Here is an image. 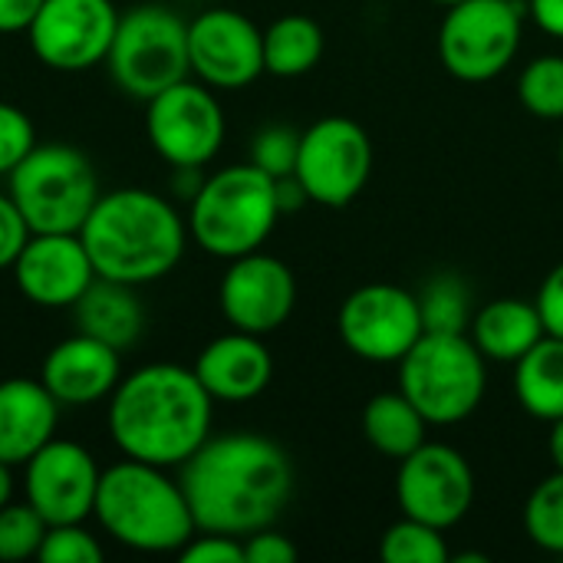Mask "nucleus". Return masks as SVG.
Here are the masks:
<instances>
[{
    "instance_id": "obj_22",
    "label": "nucleus",
    "mask_w": 563,
    "mask_h": 563,
    "mask_svg": "<svg viewBox=\"0 0 563 563\" xmlns=\"http://www.w3.org/2000/svg\"><path fill=\"white\" fill-rule=\"evenodd\" d=\"M468 336L482 350L485 360L518 363L538 340L548 336V330H544V320H541L534 300L498 297V300L485 303L482 310H475V317L468 323Z\"/></svg>"
},
{
    "instance_id": "obj_24",
    "label": "nucleus",
    "mask_w": 563,
    "mask_h": 563,
    "mask_svg": "<svg viewBox=\"0 0 563 563\" xmlns=\"http://www.w3.org/2000/svg\"><path fill=\"white\" fill-rule=\"evenodd\" d=\"M426 432H429V419L419 412V406L402 393H379L366 402L363 409V435L366 442L402 462L406 455H412L419 445H426Z\"/></svg>"
},
{
    "instance_id": "obj_7",
    "label": "nucleus",
    "mask_w": 563,
    "mask_h": 563,
    "mask_svg": "<svg viewBox=\"0 0 563 563\" xmlns=\"http://www.w3.org/2000/svg\"><path fill=\"white\" fill-rule=\"evenodd\" d=\"M485 363L468 333H422L399 360V389L419 406L429 426H455L485 399Z\"/></svg>"
},
{
    "instance_id": "obj_2",
    "label": "nucleus",
    "mask_w": 563,
    "mask_h": 563,
    "mask_svg": "<svg viewBox=\"0 0 563 563\" xmlns=\"http://www.w3.org/2000/svg\"><path fill=\"white\" fill-rule=\"evenodd\" d=\"M214 399L195 369L152 363L112 389L109 432L125 459L158 468H181L211 435Z\"/></svg>"
},
{
    "instance_id": "obj_5",
    "label": "nucleus",
    "mask_w": 563,
    "mask_h": 563,
    "mask_svg": "<svg viewBox=\"0 0 563 563\" xmlns=\"http://www.w3.org/2000/svg\"><path fill=\"white\" fill-rule=\"evenodd\" d=\"M280 205L274 178L257 165H231L205 178L191 198L188 228L198 247L214 257L234 261L241 254L261 251V244L277 228Z\"/></svg>"
},
{
    "instance_id": "obj_29",
    "label": "nucleus",
    "mask_w": 563,
    "mask_h": 563,
    "mask_svg": "<svg viewBox=\"0 0 563 563\" xmlns=\"http://www.w3.org/2000/svg\"><path fill=\"white\" fill-rule=\"evenodd\" d=\"M518 99L521 106L548 122L563 119V56L548 53L531 59L518 76Z\"/></svg>"
},
{
    "instance_id": "obj_12",
    "label": "nucleus",
    "mask_w": 563,
    "mask_h": 563,
    "mask_svg": "<svg viewBox=\"0 0 563 563\" xmlns=\"http://www.w3.org/2000/svg\"><path fill=\"white\" fill-rule=\"evenodd\" d=\"M343 346L366 363H399L426 333L419 297L396 284L353 290L336 317Z\"/></svg>"
},
{
    "instance_id": "obj_36",
    "label": "nucleus",
    "mask_w": 563,
    "mask_h": 563,
    "mask_svg": "<svg viewBox=\"0 0 563 563\" xmlns=\"http://www.w3.org/2000/svg\"><path fill=\"white\" fill-rule=\"evenodd\" d=\"M297 554V544L274 528H261L244 538V563H294Z\"/></svg>"
},
{
    "instance_id": "obj_4",
    "label": "nucleus",
    "mask_w": 563,
    "mask_h": 563,
    "mask_svg": "<svg viewBox=\"0 0 563 563\" xmlns=\"http://www.w3.org/2000/svg\"><path fill=\"white\" fill-rule=\"evenodd\" d=\"M92 515L109 538L142 554H178L198 534L181 485L139 459L102 472Z\"/></svg>"
},
{
    "instance_id": "obj_40",
    "label": "nucleus",
    "mask_w": 563,
    "mask_h": 563,
    "mask_svg": "<svg viewBox=\"0 0 563 563\" xmlns=\"http://www.w3.org/2000/svg\"><path fill=\"white\" fill-rule=\"evenodd\" d=\"M531 16L544 33L563 40V0H531Z\"/></svg>"
},
{
    "instance_id": "obj_13",
    "label": "nucleus",
    "mask_w": 563,
    "mask_h": 563,
    "mask_svg": "<svg viewBox=\"0 0 563 563\" xmlns=\"http://www.w3.org/2000/svg\"><path fill=\"white\" fill-rule=\"evenodd\" d=\"M396 501L406 518L449 531L472 511L475 472L459 449L445 442H426L399 462Z\"/></svg>"
},
{
    "instance_id": "obj_21",
    "label": "nucleus",
    "mask_w": 563,
    "mask_h": 563,
    "mask_svg": "<svg viewBox=\"0 0 563 563\" xmlns=\"http://www.w3.org/2000/svg\"><path fill=\"white\" fill-rule=\"evenodd\" d=\"M59 402L40 379L0 383V462L26 465L49 439H56Z\"/></svg>"
},
{
    "instance_id": "obj_14",
    "label": "nucleus",
    "mask_w": 563,
    "mask_h": 563,
    "mask_svg": "<svg viewBox=\"0 0 563 563\" xmlns=\"http://www.w3.org/2000/svg\"><path fill=\"white\" fill-rule=\"evenodd\" d=\"M119 10L112 0H43L26 26L33 56L59 73H82L106 63Z\"/></svg>"
},
{
    "instance_id": "obj_32",
    "label": "nucleus",
    "mask_w": 563,
    "mask_h": 563,
    "mask_svg": "<svg viewBox=\"0 0 563 563\" xmlns=\"http://www.w3.org/2000/svg\"><path fill=\"white\" fill-rule=\"evenodd\" d=\"M300 135L294 125H264L251 142V165H257L271 178H284L297 172Z\"/></svg>"
},
{
    "instance_id": "obj_6",
    "label": "nucleus",
    "mask_w": 563,
    "mask_h": 563,
    "mask_svg": "<svg viewBox=\"0 0 563 563\" xmlns=\"http://www.w3.org/2000/svg\"><path fill=\"white\" fill-rule=\"evenodd\" d=\"M7 178L30 234H79L102 195L92 162L63 142L33 145Z\"/></svg>"
},
{
    "instance_id": "obj_1",
    "label": "nucleus",
    "mask_w": 563,
    "mask_h": 563,
    "mask_svg": "<svg viewBox=\"0 0 563 563\" xmlns=\"http://www.w3.org/2000/svg\"><path fill=\"white\" fill-rule=\"evenodd\" d=\"M178 485L198 531L244 541L247 534L271 528L287 508L294 465L277 442L257 432L208 435V442L181 462Z\"/></svg>"
},
{
    "instance_id": "obj_35",
    "label": "nucleus",
    "mask_w": 563,
    "mask_h": 563,
    "mask_svg": "<svg viewBox=\"0 0 563 563\" xmlns=\"http://www.w3.org/2000/svg\"><path fill=\"white\" fill-rule=\"evenodd\" d=\"M178 558L185 563H244V541L241 538H231V534L198 531L178 551Z\"/></svg>"
},
{
    "instance_id": "obj_27",
    "label": "nucleus",
    "mask_w": 563,
    "mask_h": 563,
    "mask_svg": "<svg viewBox=\"0 0 563 563\" xmlns=\"http://www.w3.org/2000/svg\"><path fill=\"white\" fill-rule=\"evenodd\" d=\"M416 297H419L426 333H468L475 310H472V294L462 277L442 274L429 280L426 290Z\"/></svg>"
},
{
    "instance_id": "obj_20",
    "label": "nucleus",
    "mask_w": 563,
    "mask_h": 563,
    "mask_svg": "<svg viewBox=\"0 0 563 563\" xmlns=\"http://www.w3.org/2000/svg\"><path fill=\"white\" fill-rule=\"evenodd\" d=\"M195 376L208 389V396L218 402H247L257 399L271 379H274V356L264 346V336L231 330L218 340H211L198 360Z\"/></svg>"
},
{
    "instance_id": "obj_10",
    "label": "nucleus",
    "mask_w": 563,
    "mask_h": 563,
    "mask_svg": "<svg viewBox=\"0 0 563 563\" xmlns=\"http://www.w3.org/2000/svg\"><path fill=\"white\" fill-rule=\"evenodd\" d=\"M373 172V142L346 115H323L300 135L297 178L313 205L346 208L366 188Z\"/></svg>"
},
{
    "instance_id": "obj_34",
    "label": "nucleus",
    "mask_w": 563,
    "mask_h": 563,
    "mask_svg": "<svg viewBox=\"0 0 563 563\" xmlns=\"http://www.w3.org/2000/svg\"><path fill=\"white\" fill-rule=\"evenodd\" d=\"M36 145L33 122L23 109L0 102V175H10Z\"/></svg>"
},
{
    "instance_id": "obj_30",
    "label": "nucleus",
    "mask_w": 563,
    "mask_h": 563,
    "mask_svg": "<svg viewBox=\"0 0 563 563\" xmlns=\"http://www.w3.org/2000/svg\"><path fill=\"white\" fill-rule=\"evenodd\" d=\"M525 531L528 538L551 551L563 554V472L554 468V475H548L528 498L525 505Z\"/></svg>"
},
{
    "instance_id": "obj_44",
    "label": "nucleus",
    "mask_w": 563,
    "mask_h": 563,
    "mask_svg": "<svg viewBox=\"0 0 563 563\" xmlns=\"http://www.w3.org/2000/svg\"><path fill=\"white\" fill-rule=\"evenodd\" d=\"M435 3H442V7H452V3H459V0H435Z\"/></svg>"
},
{
    "instance_id": "obj_37",
    "label": "nucleus",
    "mask_w": 563,
    "mask_h": 563,
    "mask_svg": "<svg viewBox=\"0 0 563 563\" xmlns=\"http://www.w3.org/2000/svg\"><path fill=\"white\" fill-rule=\"evenodd\" d=\"M26 238H30V228H26L20 208L13 205L10 195H0V271L13 267V261L23 251Z\"/></svg>"
},
{
    "instance_id": "obj_38",
    "label": "nucleus",
    "mask_w": 563,
    "mask_h": 563,
    "mask_svg": "<svg viewBox=\"0 0 563 563\" xmlns=\"http://www.w3.org/2000/svg\"><path fill=\"white\" fill-rule=\"evenodd\" d=\"M534 303H538V313L544 320L548 336H561L563 340V261L544 277Z\"/></svg>"
},
{
    "instance_id": "obj_41",
    "label": "nucleus",
    "mask_w": 563,
    "mask_h": 563,
    "mask_svg": "<svg viewBox=\"0 0 563 563\" xmlns=\"http://www.w3.org/2000/svg\"><path fill=\"white\" fill-rule=\"evenodd\" d=\"M274 188H277V205H280V214H287V211H297V208H303V205L310 201L297 175L274 178Z\"/></svg>"
},
{
    "instance_id": "obj_16",
    "label": "nucleus",
    "mask_w": 563,
    "mask_h": 563,
    "mask_svg": "<svg viewBox=\"0 0 563 563\" xmlns=\"http://www.w3.org/2000/svg\"><path fill=\"white\" fill-rule=\"evenodd\" d=\"M221 313L234 330L267 336L280 330L297 303L294 271L264 251H251L231 261L218 287Z\"/></svg>"
},
{
    "instance_id": "obj_31",
    "label": "nucleus",
    "mask_w": 563,
    "mask_h": 563,
    "mask_svg": "<svg viewBox=\"0 0 563 563\" xmlns=\"http://www.w3.org/2000/svg\"><path fill=\"white\" fill-rule=\"evenodd\" d=\"M46 521L36 515L33 505H3L0 508V561L16 563L30 561L40 554V544L46 538Z\"/></svg>"
},
{
    "instance_id": "obj_18",
    "label": "nucleus",
    "mask_w": 563,
    "mask_h": 563,
    "mask_svg": "<svg viewBox=\"0 0 563 563\" xmlns=\"http://www.w3.org/2000/svg\"><path fill=\"white\" fill-rule=\"evenodd\" d=\"M20 294L36 307H73L99 277L79 234H30L13 261Z\"/></svg>"
},
{
    "instance_id": "obj_45",
    "label": "nucleus",
    "mask_w": 563,
    "mask_h": 563,
    "mask_svg": "<svg viewBox=\"0 0 563 563\" xmlns=\"http://www.w3.org/2000/svg\"><path fill=\"white\" fill-rule=\"evenodd\" d=\"M561 168H563V135H561Z\"/></svg>"
},
{
    "instance_id": "obj_9",
    "label": "nucleus",
    "mask_w": 563,
    "mask_h": 563,
    "mask_svg": "<svg viewBox=\"0 0 563 563\" xmlns=\"http://www.w3.org/2000/svg\"><path fill=\"white\" fill-rule=\"evenodd\" d=\"M525 36L521 10L511 0H459L439 26V59L462 82L501 76Z\"/></svg>"
},
{
    "instance_id": "obj_17",
    "label": "nucleus",
    "mask_w": 563,
    "mask_h": 563,
    "mask_svg": "<svg viewBox=\"0 0 563 563\" xmlns=\"http://www.w3.org/2000/svg\"><path fill=\"white\" fill-rule=\"evenodd\" d=\"M191 73L214 89H241L264 73V30L238 10H205L188 23Z\"/></svg>"
},
{
    "instance_id": "obj_26",
    "label": "nucleus",
    "mask_w": 563,
    "mask_h": 563,
    "mask_svg": "<svg viewBox=\"0 0 563 563\" xmlns=\"http://www.w3.org/2000/svg\"><path fill=\"white\" fill-rule=\"evenodd\" d=\"M327 49V36L313 16L287 13L264 30V73L294 79L310 73Z\"/></svg>"
},
{
    "instance_id": "obj_25",
    "label": "nucleus",
    "mask_w": 563,
    "mask_h": 563,
    "mask_svg": "<svg viewBox=\"0 0 563 563\" xmlns=\"http://www.w3.org/2000/svg\"><path fill=\"white\" fill-rule=\"evenodd\" d=\"M515 393L528 416L554 422L563 416V340L544 336L515 363Z\"/></svg>"
},
{
    "instance_id": "obj_15",
    "label": "nucleus",
    "mask_w": 563,
    "mask_h": 563,
    "mask_svg": "<svg viewBox=\"0 0 563 563\" xmlns=\"http://www.w3.org/2000/svg\"><path fill=\"white\" fill-rule=\"evenodd\" d=\"M99 478L102 472L82 445L49 439L23 465L26 505H33L46 525H82L96 508Z\"/></svg>"
},
{
    "instance_id": "obj_33",
    "label": "nucleus",
    "mask_w": 563,
    "mask_h": 563,
    "mask_svg": "<svg viewBox=\"0 0 563 563\" xmlns=\"http://www.w3.org/2000/svg\"><path fill=\"white\" fill-rule=\"evenodd\" d=\"M40 563H99L102 548L82 525H49L40 544Z\"/></svg>"
},
{
    "instance_id": "obj_28",
    "label": "nucleus",
    "mask_w": 563,
    "mask_h": 563,
    "mask_svg": "<svg viewBox=\"0 0 563 563\" xmlns=\"http://www.w3.org/2000/svg\"><path fill=\"white\" fill-rule=\"evenodd\" d=\"M379 558L386 563H449V544H445V531L426 525V521H416V518H406L396 521L386 534H383V544H379Z\"/></svg>"
},
{
    "instance_id": "obj_39",
    "label": "nucleus",
    "mask_w": 563,
    "mask_h": 563,
    "mask_svg": "<svg viewBox=\"0 0 563 563\" xmlns=\"http://www.w3.org/2000/svg\"><path fill=\"white\" fill-rule=\"evenodd\" d=\"M43 0H0V33H20L30 26Z\"/></svg>"
},
{
    "instance_id": "obj_23",
    "label": "nucleus",
    "mask_w": 563,
    "mask_h": 563,
    "mask_svg": "<svg viewBox=\"0 0 563 563\" xmlns=\"http://www.w3.org/2000/svg\"><path fill=\"white\" fill-rule=\"evenodd\" d=\"M73 313L79 333H89L119 353L132 346L145 327V310L135 297V287L109 277H96L86 287V294L73 303Z\"/></svg>"
},
{
    "instance_id": "obj_8",
    "label": "nucleus",
    "mask_w": 563,
    "mask_h": 563,
    "mask_svg": "<svg viewBox=\"0 0 563 563\" xmlns=\"http://www.w3.org/2000/svg\"><path fill=\"white\" fill-rule=\"evenodd\" d=\"M106 63L125 96L148 102L162 89L188 79V23L165 3H139L119 13Z\"/></svg>"
},
{
    "instance_id": "obj_3",
    "label": "nucleus",
    "mask_w": 563,
    "mask_h": 563,
    "mask_svg": "<svg viewBox=\"0 0 563 563\" xmlns=\"http://www.w3.org/2000/svg\"><path fill=\"white\" fill-rule=\"evenodd\" d=\"M79 238L99 277L132 287L172 274L185 254V221L168 198L148 188L99 195Z\"/></svg>"
},
{
    "instance_id": "obj_43",
    "label": "nucleus",
    "mask_w": 563,
    "mask_h": 563,
    "mask_svg": "<svg viewBox=\"0 0 563 563\" xmlns=\"http://www.w3.org/2000/svg\"><path fill=\"white\" fill-rule=\"evenodd\" d=\"M10 492H13V482H10V465L0 462V508L10 501Z\"/></svg>"
},
{
    "instance_id": "obj_19",
    "label": "nucleus",
    "mask_w": 563,
    "mask_h": 563,
    "mask_svg": "<svg viewBox=\"0 0 563 563\" xmlns=\"http://www.w3.org/2000/svg\"><path fill=\"white\" fill-rule=\"evenodd\" d=\"M119 379V350L89 333H76L56 343L40 366V383L53 393L59 406H92L112 396Z\"/></svg>"
},
{
    "instance_id": "obj_42",
    "label": "nucleus",
    "mask_w": 563,
    "mask_h": 563,
    "mask_svg": "<svg viewBox=\"0 0 563 563\" xmlns=\"http://www.w3.org/2000/svg\"><path fill=\"white\" fill-rule=\"evenodd\" d=\"M548 452H551V462L554 468L563 472V416L551 422V439H548Z\"/></svg>"
},
{
    "instance_id": "obj_11",
    "label": "nucleus",
    "mask_w": 563,
    "mask_h": 563,
    "mask_svg": "<svg viewBox=\"0 0 563 563\" xmlns=\"http://www.w3.org/2000/svg\"><path fill=\"white\" fill-rule=\"evenodd\" d=\"M145 132L172 168H201L224 142V109L205 82L181 79L145 102Z\"/></svg>"
}]
</instances>
